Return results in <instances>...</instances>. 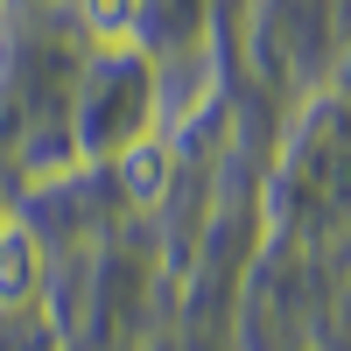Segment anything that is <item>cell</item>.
Instances as JSON below:
<instances>
[{"instance_id":"1","label":"cell","mask_w":351,"mask_h":351,"mask_svg":"<svg viewBox=\"0 0 351 351\" xmlns=\"http://www.w3.org/2000/svg\"><path fill=\"white\" fill-rule=\"evenodd\" d=\"M43 281H49V260L36 246V232L8 225V232H0V309H28L43 295Z\"/></svg>"},{"instance_id":"2","label":"cell","mask_w":351,"mask_h":351,"mask_svg":"<svg viewBox=\"0 0 351 351\" xmlns=\"http://www.w3.org/2000/svg\"><path fill=\"white\" fill-rule=\"evenodd\" d=\"M169 176H176L169 141H155V134L127 141V155H120V183H127V197L141 204V211H155V204L169 197Z\"/></svg>"},{"instance_id":"3","label":"cell","mask_w":351,"mask_h":351,"mask_svg":"<svg viewBox=\"0 0 351 351\" xmlns=\"http://www.w3.org/2000/svg\"><path fill=\"white\" fill-rule=\"evenodd\" d=\"M77 14H84V28H92V43H106V49H120V43H134V21H141V0H77Z\"/></svg>"},{"instance_id":"4","label":"cell","mask_w":351,"mask_h":351,"mask_svg":"<svg viewBox=\"0 0 351 351\" xmlns=\"http://www.w3.org/2000/svg\"><path fill=\"white\" fill-rule=\"evenodd\" d=\"M8 225H14V211H8V197H0V232H8Z\"/></svg>"},{"instance_id":"5","label":"cell","mask_w":351,"mask_h":351,"mask_svg":"<svg viewBox=\"0 0 351 351\" xmlns=\"http://www.w3.org/2000/svg\"><path fill=\"white\" fill-rule=\"evenodd\" d=\"M0 8H8V0H0Z\"/></svg>"}]
</instances>
